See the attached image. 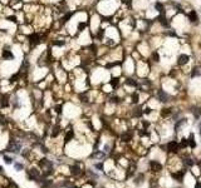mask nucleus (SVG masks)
<instances>
[{
	"mask_svg": "<svg viewBox=\"0 0 201 188\" xmlns=\"http://www.w3.org/2000/svg\"><path fill=\"white\" fill-rule=\"evenodd\" d=\"M158 99H160L161 102H168V99H170V95L167 94L166 92L160 90V92H158Z\"/></svg>",
	"mask_w": 201,
	"mask_h": 188,
	"instance_id": "nucleus-8",
	"label": "nucleus"
},
{
	"mask_svg": "<svg viewBox=\"0 0 201 188\" xmlns=\"http://www.w3.org/2000/svg\"><path fill=\"white\" fill-rule=\"evenodd\" d=\"M150 167H151V169L153 172H160L161 169H162V165H161L158 162H156V160H151Z\"/></svg>",
	"mask_w": 201,
	"mask_h": 188,
	"instance_id": "nucleus-6",
	"label": "nucleus"
},
{
	"mask_svg": "<svg viewBox=\"0 0 201 188\" xmlns=\"http://www.w3.org/2000/svg\"><path fill=\"white\" fill-rule=\"evenodd\" d=\"M126 83L128 84V85H133V87L137 85V82H136V80H133V79H128Z\"/></svg>",
	"mask_w": 201,
	"mask_h": 188,
	"instance_id": "nucleus-20",
	"label": "nucleus"
},
{
	"mask_svg": "<svg viewBox=\"0 0 201 188\" xmlns=\"http://www.w3.org/2000/svg\"><path fill=\"white\" fill-rule=\"evenodd\" d=\"M197 75H201V68L200 67H195L191 72V77H197Z\"/></svg>",
	"mask_w": 201,
	"mask_h": 188,
	"instance_id": "nucleus-14",
	"label": "nucleus"
},
{
	"mask_svg": "<svg viewBox=\"0 0 201 188\" xmlns=\"http://www.w3.org/2000/svg\"><path fill=\"white\" fill-rule=\"evenodd\" d=\"M29 41H30V44H32L33 46L37 45V44H39L40 43V35L37 34V33L32 34L30 36H29Z\"/></svg>",
	"mask_w": 201,
	"mask_h": 188,
	"instance_id": "nucleus-4",
	"label": "nucleus"
},
{
	"mask_svg": "<svg viewBox=\"0 0 201 188\" xmlns=\"http://www.w3.org/2000/svg\"><path fill=\"white\" fill-rule=\"evenodd\" d=\"M178 148H180V146H178L177 142H175V141H172V142H170L167 144V151H168V152H177Z\"/></svg>",
	"mask_w": 201,
	"mask_h": 188,
	"instance_id": "nucleus-5",
	"label": "nucleus"
},
{
	"mask_svg": "<svg viewBox=\"0 0 201 188\" xmlns=\"http://www.w3.org/2000/svg\"><path fill=\"white\" fill-rule=\"evenodd\" d=\"M20 148H22V144H20V142H18L17 139L13 138L12 141L9 142V146H8V151H9V152L18 153V152L20 151Z\"/></svg>",
	"mask_w": 201,
	"mask_h": 188,
	"instance_id": "nucleus-1",
	"label": "nucleus"
},
{
	"mask_svg": "<svg viewBox=\"0 0 201 188\" xmlns=\"http://www.w3.org/2000/svg\"><path fill=\"white\" fill-rule=\"evenodd\" d=\"M132 103H138V94L137 93H135L132 95Z\"/></svg>",
	"mask_w": 201,
	"mask_h": 188,
	"instance_id": "nucleus-27",
	"label": "nucleus"
},
{
	"mask_svg": "<svg viewBox=\"0 0 201 188\" xmlns=\"http://www.w3.org/2000/svg\"><path fill=\"white\" fill-rule=\"evenodd\" d=\"M121 139H122L123 142H130V141L132 139V133H131V132H125V133L122 134Z\"/></svg>",
	"mask_w": 201,
	"mask_h": 188,
	"instance_id": "nucleus-11",
	"label": "nucleus"
},
{
	"mask_svg": "<svg viewBox=\"0 0 201 188\" xmlns=\"http://www.w3.org/2000/svg\"><path fill=\"white\" fill-rule=\"evenodd\" d=\"M194 114H195V118H199V117H200V114H201L200 108H195V109H194Z\"/></svg>",
	"mask_w": 201,
	"mask_h": 188,
	"instance_id": "nucleus-21",
	"label": "nucleus"
},
{
	"mask_svg": "<svg viewBox=\"0 0 201 188\" xmlns=\"http://www.w3.org/2000/svg\"><path fill=\"white\" fill-rule=\"evenodd\" d=\"M55 109H57L58 113H60V112H62V110H60V109H62V107H60V105H57V108H55Z\"/></svg>",
	"mask_w": 201,
	"mask_h": 188,
	"instance_id": "nucleus-39",
	"label": "nucleus"
},
{
	"mask_svg": "<svg viewBox=\"0 0 201 188\" xmlns=\"http://www.w3.org/2000/svg\"><path fill=\"white\" fill-rule=\"evenodd\" d=\"M111 85H112V87H117V85H118V79H117V78H115V79L111 80Z\"/></svg>",
	"mask_w": 201,
	"mask_h": 188,
	"instance_id": "nucleus-25",
	"label": "nucleus"
},
{
	"mask_svg": "<svg viewBox=\"0 0 201 188\" xmlns=\"http://www.w3.org/2000/svg\"><path fill=\"white\" fill-rule=\"evenodd\" d=\"M73 188H77V187H73Z\"/></svg>",
	"mask_w": 201,
	"mask_h": 188,
	"instance_id": "nucleus-44",
	"label": "nucleus"
},
{
	"mask_svg": "<svg viewBox=\"0 0 201 188\" xmlns=\"http://www.w3.org/2000/svg\"><path fill=\"white\" fill-rule=\"evenodd\" d=\"M3 58L5 59V60H13L14 59V55H13V53L10 50H4L3 51Z\"/></svg>",
	"mask_w": 201,
	"mask_h": 188,
	"instance_id": "nucleus-10",
	"label": "nucleus"
},
{
	"mask_svg": "<svg viewBox=\"0 0 201 188\" xmlns=\"http://www.w3.org/2000/svg\"><path fill=\"white\" fill-rule=\"evenodd\" d=\"M1 105H3V107H8V105H9V102H8V97H6V95H4V97L1 98Z\"/></svg>",
	"mask_w": 201,
	"mask_h": 188,
	"instance_id": "nucleus-18",
	"label": "nucleus"
},
{
	"mask_svg": "<svg viewBox=\"0 0 201 188\" xmlns=\"http://www.w3.org/2000/svg\"><path fill=\"white\" fill-rule=\"evenodd\" d=\"M4 160H5V163H8V164H10V163H13V158H10V157H8V155H4Z\"/></svg>",
	"mask_w": 201,
	"mask_h": 188,
	"instance_id": "nucleus-23",
	"label": "nucleus"
},
{
	"mask_svg": "<svg viewBox=\"0 0 201 188\" xmlns=\"http://www.w3.org/2000/svg\"><path fill=\"white\" fill-rule=\"evenodd\" d=\"M140 136H150V133L146 131H140Z\"/></svg>",
	"mask_w": 201,
	"mask_h": 188,
	"instance_id": "nucleus-33",
	"label": "nucleus"
},
{
	"mask_svg": "<svg viewBox=\"0 0 201 188\" xmlns=\"http://www.w3.org/2000/svg\"><path fill=\"white\" fill-rule=\"evenodd\" d=\"M200 165H201V162H200Z\"/></svg>",
	"mask_w": 201,
	"mask_h": 188,
	"instance_id": "nucleus-45",
	"label": "nucleus"
},
{
	"mask_svg": "<svg viewBox=\"0 0 201 188\" xmlns=\"http://www.w3.org/2000/svg\"><path fill=\"white\" fill-rule=\"evenodd\" d=\"M96 167H97L98 169H103V164H102V163H98V164H96Z\"/></svg>",
	"mask_w": 201,
	"mask_h": 188,
	"instance_id": "nucleus-36",
	"label": "nucleus"
},
{
	"mask_svg": "<svg viewBox=\"0 0 201 188\" xmlns=\"http://www.w3.org/2000/svg\"><path fill=\"white\" fill-rule=\"evenodd\" d=\"M28 177L30 179H38L40 177V172L37 169V168H32V169H29L28 172Z\"/></svg>",
	"mask_w": 201,
	"mask_h": 188,
	"instance_id": "nucleus-3",
	"label": "nucleus"
},
{
	"mask_svg": "<svg viewBox=\"0 0 201 188\" xmlns=\"http://www.w3.org/2000/svg\"><path fill=\"white\" fill-rule=\"evenodd\" d=\"M170 113H171V109H163V110H162V117H166V115H168Z\"/></svg>",
	"mask_w": 201,
	"mask_h": 188,
	"instance_id": "nucleus-26",
	"label": "nucleus"
},
{
	"mask_svg": "<svg viewBox=\"0 0 201 188\" xmlns=\"http://www.w3.org/2000/svg\"><path fill=\"white\" fill-rule=\"evenodd\" d=\"M73 136H74V133H73V131H69L68 133H67V136H65V143H68L72 138H73Z\"/></svg>",
	"mask_w": 201,
	"mask_h": 188,
	"instance_id": "nucleus-16",
	"label": "nucleus"
},
{
	"mask_svg": "<svg viewBox=\"0 0 201 188\" xmlns=\"http://www.w3.org/2000/svg\"><path fill=\"white\" fill-rule=\"evenodd\" d=\"M58 134H59V127H55V128H54V132L52 133V136L53 137H57Z\"/></svg>",
	"mask_w": 201,
	"mask_h": 188,
	"instance_id": "nucleus-28",
	"label": "nucleus"
},
{
	"mask_svg": "<svg viewBox=\"0 0 201 188\" xmlns=\"http://www.w3.org/2000/svg\"><path fill=\"white\" fill-rule=\"evenodd\" d=\"M185 164H186V165H192V164H194V160H191V159H189V158H187V159H185Z\"/></svg>",
	"mask_w": 201,
	"mask_h": 188,
	"instance_id": "nucleus-30",
	"label": "nucleus"
},
{
	"mask_svg": "<svg viewBox=\"0 0 201 188\" xmlns=\"http://www.w3.org/2000/svg\"><path fill=\"white\" fill-rule=\"evenodd\" d=\"M122 1H125V3H127V4H131V0H122Z\"/></svg>",
	"mask_w": 201,
	"mask_h": 188,
	"instance_id": "nucleus-41",
	"label": "nucleus"
},
{
	"mask_svg": "<svg viewBox=\"0 0 201 188\" xmlns=\"http://www.w3.org/2000/svg\"><path fill=\"white\" fill-rule=\"evenodd\" d=\"M70 173L73 174V176H79L80 173H82V171H80V167L78 164H74L70 167Z\"/></svg>",
	"mask_w": 201,
	"mask_h": 188,
	"instance_id": "nucleus-9",
	"label": "nucleus"
},
{
	"mask_svg": "<svg viewBox=\"0 0 201 188\" xmlns=\"http://www.w3.org/2000/svg\"><path fill=\"white\" fill-rule=\"evenodd\" d=\"M200 131H201V129H200ZM200 134H201V132H200Z\"/></svg>",
	"mask_w": 201,
	"mask_h": 188,
	"instance_id": "nucleus-43",
	"label": "nucleus"
},
{
	"mask_svg": "<svg viewBox=\"0 0 201 188\" xmlns=\"http://www.w3.org/2000/svg\"><path fill=\"white\" fill-rule=\"evenodd\" d=\"M184 124H186V119H181L180 122H178L177 124H176V127H175V129H176V132H178V129H180V127L181 125H184Z\"/></svg>",
	"mask_w": 201,
	"mask_h": 188,
	"instance_id": "nucleus-19",
	"label": "nucleus"
},
{
	"mask_svg": "<svg viewBox=\"0 0 201 188\" xmlns=\"http://www.w3.org/2000/svg\"><path fill=\"white\" fill-rule=\"evenodd\" d=\"M142 113H143V112H142V109L138 107V108L135 109V112H133V115H135V117H141V115H142Z\"/></svg>",
	"mask_w": 201,
	"mask_h": 188,
	"instance_id": "nucleus-17",
	"label": "nucleus"
},
{
	"mask_svg": "<svg viewBox=\"0 0 201 188\" xmlns=\"http://www.w3.org/2000/svg\"><path fill=\"white\" fill-rule=\"evenodd\" d=\"M86 28V24L84 23H80L79 25H78V29H79V30H82V29H84Z\"/></svg>",
	"mask_w": 201,
	"mask_h": 188,
	"instance_id": "nucleus-35",
	"label": "nucleus"
},
{
	"mask_svg": "<svg viewBox=\"0 0 201 188\" xmlns=\"http://www.w3.org/2000/svg\"><path fill=\"white\" fill-rule=\"evenodd\" d=\"M93 157H96V158H102V157H104V153H97V154H93Z\"/></svg>",
	"mask_w": 201,
	"mask_h": 188,
	"instance_id": "nucleus-34",
	"label": "nucleus"
},
{
	"mask_svg": "<svg viewBox=\"0 0 201 188\" xmlns=\"http://www.w3.org/2000/svg\"><path fill=\"white\" fill-rule=\"evenodd\" d=\"M0 124H1V125H5V124H6L5 118H4L3 115H0Z\"/></svg>",
	"mask_w": 201,
	"mask_h": 188,
	"instance_id": "nucleus-31",
	"label": "nucleus"
},
{
	"mask_svg": "<svg viewBox=\"0 0 201 188\" xmlns=\"http://www.w3.org/2000/svg\"><path fill=\"white\" fill-rule=\"evenodd\" d=\"M189 55H186V54H182V55H180L178 57V64L180 65H184V64H186V63L189 62Z\"/></svg>",
	"mask_w": 201,
	"mask_h": 188,
	"instance_id": "nucleus-12",
	"label": "nucleus"
},
{
	"mask_svg": "<svg viewBox=\"0 0 201 188\" xmlns=\"http://www.w3.org/2000/svg\"><path fill=\"white\" fill-rule=\"evenodd\" d=\"M195 188H201V183H200V182H196Z\"/></svg>",
	"mask_w": 201,
	"mask_h": 188,
	"instance_id": "nucleus-38",
	"label": "nucleus"
},
{
	"mask_svg": "<svg viewBox=\"0 0 201 188\" xmlns=\"http://www.w3.org/2000/svg\"><path fill=\"white\" fill-rule=\"evenodd\" d=\"M152 59H153V60H155V62H158V60H160V57H158V54H157V53H153V54H152Z\"/></svg>",
	"mask_w": 201,
	"mask_h": 188,
	"instance_id": "nucleus-29",
	"label": "nucleus"
},
{
	"mask_svg": "<svg viewBox=\"0 0 201 188\" xmlns=\"http://www.w3.org/2000/svg\"><path fill=\"white\" fill-rule=\"evenodd\" d=\"M22 168H23V164H20V163H17V164H15V169H17V171H20Z\"/></svg>",
	"mask_w": 201,
	"mask_h": 188,
	"instance_id": "nucleus-32",
	"label": "nucleus"
},
{
	"mask_svg": "<svg viewBox=\"0 0 201 188\" xmlns=\"http://www.w3.org/2000/svg\"><path fill=\"white\" fill-rule=\"evenodd\" d=\"M55 45H64V41H55Z\"/></svg>",
	"mask_w": 201,
	"mask_h": 188,
	"instance_id": "nucleus-37",
	"label": "nucleus"
},
{
	"mask_svg": "<svg viewBox=\"0 0 201 188\" xmlns=\"http://www.w3.org/2000/svg\"><path fill=\"white\" fill-rule=\"evenodd\" d=\"M39 165L42 167V168H47V172L44 173L45 176H48V174H50V173H52V167H53V164H52V163H50V162H49L48 159H45V158H44V159H40V160H39Z\"/></svg>",
	"mask_w": 201,
	"mask_h": 188,
	"instance_id": "nucleus-2",
	"label": "nucleus"
},
{
	"mask_svg": "<svg viewBox=\"0 0 201 188\" xmlns=\"http://www.w3.org/2000/svg\"><path fill=\"white\" fill-rule=\"evenodd\" d=\"M187 144H189V142H187V139H182V141H181V143H180V147H182V148H184V147H186V146H187Z\"/></svg>",
	"mask_w": 201,
	"mask_h": 188,
	"instance_id": "nucleus-24",
	"label": "nucleus"
},
{
	"mask_svg": "<svg viewBox=\"0 0 201 188\" xmlns=\"http://www.w3.org/2000/svg\"><path fill=\"white\" fill-rule=\"evenodd\" d=\"M184 176H185V171H178V172H176V173H172V178L173 179H176L177 182H182Z\"/></svg>",
	"mask_w": 201,
	"mask_h": 188,
	"instance_id": "nucleus-7",
	"label": "nucleus"
},
{
	"mask_svg": "<svg viewBox=\"0 0 201 188\" xmlns=\"http://www.w3.org/2000/svg\"><path fill=\"white\" fill-rule=\"evenodd\" d=\"M8 19H9V20H12V22H15V17H9Z\"/></svg>",
	"mask_w": 201,
	"mask_h": 188,
	"instance_id": "nucleus-40",
	"label": "nucleus"
},
{
	"mask_svg": "<svg viewBox=\"0 0 201 188\" xmlns=\"http://www.w3.org/2000/svg\"><path fill=\"white\" fill-rule=\"evenodd\" d=\"M187 142H189V146L191 147V148H195L196 147V142H195V137H194V134H190Z\"/></svg>",
	"mask_w": 201,
	"mask_h": 188,
	"instance_id": "nucleus-13",
	"label": "nucleus"
},
{
	"mask_svg": "<svg viewBox=\"0 0 201 188\" xmlns=\"http://www.w3.org/2000/svg\"><path fill=\"white\" fill-rule=\"evenodd\" d=\"M189 19H190V22H197V14H196V12H190V14H189Z\"/></svg>",
	"mask_w": 201,
	"mask_h": 188,
	"instance_id": "nucleus-15",
	"label": "nucleus"
},
{
	"mask_svg": "<svg viewBox=\"0 0 201 188\" xmlns=\"http://www.w3.org/2000/svg\"><path fill=\"white\" fill-rule=\"evenodd\" d=\"M156 9H157V10H158V12H163V6H162V4H160V3H156Z\"/></svg>",
	"mask_w": 201,
	"mask_h": 188,
	"instance_id": "nucleus-22",
	"label": "nucleus"
},
{
	"mask_svg": "<svg viewBox=\"0 0 201 188\" xmlns=\"http://www.w3.org/2000/svg\"><path fill=\"white\" fill-rule=\"evenodd\" d=\"M4 171V169H3V167H0V172H3Z\"/></svg>",
	"mask_w": 201,
	"mask_h": 188,
	"instance_id": "nucleus-42",
	"label": "nucleus"
}]
</instances>
